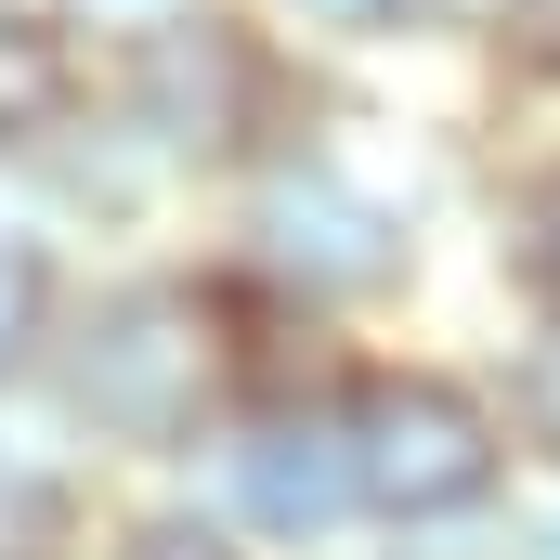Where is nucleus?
I'll use <instances>...</instances> for the list:
<instances>
[{
  "label": "nucleus",
  "instance_id": "obj_1",
  "mask_svg": "<svg viewBox=\"0 0 560 560\" xmlns=\"http://www.w3.org/2000/svg\"><path fill=\"white\" fill-rule=\"evenodd\" d=\"M209 378H222V313H209L196 287H118V300H92V326L66 339V405L105 430V443H170V430H196Z\"/></svg>",
  "mask_w": 560,
  "mask_h": 560
},
{
  "label": "nucleus",
  "instance_id": "obj_2",
  "mask_svg": "<svg viewBox=\"0 0 560 560\" xmlns=\"http://www.w3.org/2000/svg\"><path fill=\"white\" fill-rule=\"evenodd\" d=\"M495 456H509V430L482 418V392H456V378H365L352 392V469H365V509H392V522H443V509H482L495 495Z\"/></svg>",
  "mask_w": 560,
  "mask_h": 560
},
{
  "label": "nucleus",
  "instance_id": "obj_3",
  "mask_svg": "<svg viewBox=\"0 0 560 560\" xmlns=\"http://www.w3.org/2000/svg\"><path fill=\"white\" fill-rule=\"evenodd\" d=\"M275 105H287L275 52L248 26H222V13H183V26L131 39V118L170 156H261Z\"/></svg>",
  "mask_w": 560,
  "mask_h": 560
},
{
  "label": "nucleus",
  "instance_id": "obj_4",
  "mask_svg": "<svg viewBox=\"0 0 560 560\" xmlns=\"http://www.w3.org/2000/svg\"><path fill=\"white\" fill-rule=\"evenodd\" d=\"M261 261H275L300 300H365V287L405 275V235H392L378 196H352L326 156H300V170L261 183Z\"/></svg>",
  "mask_w": 560,
  "mask_h": 560
},
{
  "label": "nucleus",
  "instance_id": "obj_5",
  "mask_svg": "<svg viewBox=\"0 0 560 560\" xmlns=\"http://www.w3.org/2000/svg\"><path fill=\"white\" fill-rule=\"evenodd\" d=\"M222 456H235V495H248L275 535H313V522H339V509L365 495V469H352V405H248V430H235Z\"/></svg>",
  "mask_w": 560,
  "mask_h": 560
},
{
  "label": "nucleus",
  "instance_id": "obj_6",
  "mask_svg": "<svg viewBox=\"0 0 560 560\" xmlns=\"http://www.w3.org/2000/svg\"><path fill=\"white\" fill-rule=\"evenodd\" d=\"M66 105H79V52H66V26L0 0V143L66 131Z\"/></svg>",
  "mask_w": 560,
  "mask_h": 560
},
{
  "label": "nucleus",
  "instance_id": "obj_7",
  "mask_svg": "<svg viewBox=\"0 0 560 560\" xmlns=\"http://www.w3.org/2000/svg\"><path fill=\"white\" fill-rule=\"evenodd\" d=\"M39 326H52V261L26 235H0V378L39 352Z\"/></svg>",
  "mask_w": 560,
  "mask_h": 560
},
{
  "label": "nucleus",
  "instance_id": "obj_8",
  "mask_svg": "<svg viewBox=\"0 0 560 560\" xmlns=\"http://www.w3.org/2000/svg\"><path fill=\"white\" fill-rule=\"evenodd\" d=\"M52 548H66V482L0 469V560H52Z\"/></svg>",
  "mask_w": 560,
  "mask_h": 560
},
{
  "label": "nucleus",
  "instance_id": "obj_9",
  "mask_svg": "<svg viewBox=\"0 0 560 560\" xmlns=\"http://www.w3.org/2000/svg\"><path fill=\"white\" fill-rule=\"evenodd\" d=\"M118 560H248L222 522H183V509H156V522H131L118 535Z\"/></svg>",
  "mask_w": 560,
  "mask_h": 560
},
{
  "label": "nucleus",
  "instance_id": "obj_10",
  "mask_svg": "<svg viewBox=\"0 0 560 560\" xmlns=\"http://www.w3.org/2000/svg\"><path fill=\"white\" fill-rule=\"evenodd\" d=\"M287 13H300V26H352V39H365V26H392L405 0H287Z\"/></svg>",
  "mask_w": 560,
  "mask_h": 560
},
{
  "label": "nucleus",
  "instance_id": "obj_11",
  "mask_svg": "<svg viewBox=\"0 0 560 560\" xmlns=\"http://www.w3.org/2000/svg\"><path fill=\"white\" fill-rule=\"evenodd\" d=\"M509 39H522L535 66H560V0H509Z\"/></svg>",
  "mask_w": 560,
  "mask_h": 560
},
{
  "label": "nucleus",
  "instance_id": "obj_12",
  "mask_svg": "<svg viewBox=\"0 0 560 560\" xmlns=\"http://www.w3.org/2000/svg\"><path fill=\"white\" fill-rule=\"evenodd\" d=\"M535 287H548V313H560V183L535 196Z\"/></svg>",
  "mask_w": 560,
  "mask_h": 560
},
{
  "label": "nucleus",
  "instance_id": "obj_13",
  "mask_svg": "<svg viewBox=\"0 0 560 560\" xmlns=\"http://www.w3.org/2000/svg\"><path fill=\"white\" fill-rule=\"evenodd\" d=\"M522 405H535V430H548V443H560V352H548V365H535V378H522Z\"/></svg>",
  "mask_w": 560,
  "mask_h": 560
},
{
  "label": "nucleus",
  "instance_id": "obj_14",
  "mask_svg": "<svg viewBox=\"0 0 560 560\" xmlns=\"http://www.w3.org/2000/svg\"><path fill=\"white\" fill-rule=\"evenodd\" d=\"M548 560H560V509H548Z\"/></svg>",
  "mask_w": 560,
  "mask_h": 560
}]
</instances>
